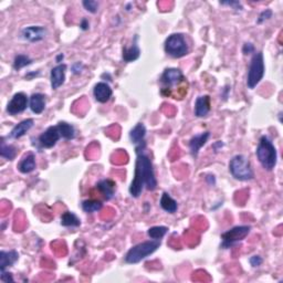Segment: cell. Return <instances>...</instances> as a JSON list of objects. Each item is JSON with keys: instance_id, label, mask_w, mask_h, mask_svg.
Returning <instances> with one entry per match:
<instances>
[{"instance_id": "obj_33", "label": "cell", "mask_w": 283, "mask_h": 283, "mask_svg": "<svg viewBox=\"0 0 283 283\" xmlns=\"http://www.w3.org/2000/svg\"><path fill=\"white\" fill-rule=\"evenodd\" d=\"M249 262L253 268H258L263 263V259H262V257H260V255L254 254L249 259Z\"/></svg>"}, {"instance_id": "obj_18", "label": "cell", "mask_w": 283, "mask_h": 283, "mask_svg": "<svg viewBox=\"0 0 283 283\" xmlns=\"http://www.w3.org/2000/svg\"><path fill=\"white\" fill-rule=\"evenodd\" d=\"M137 39H138V37L136 35V37L134 38V41L132 43V46L123 48L122 59L124 62H126V63L136 61L141 56V49H140V47H138Z\"/></svg>"}, {"instance_id": "obj_5", "label": "cell", "mask_w": 283, "mask_h": 283, "mask_svg": "<svg viewBox=\"0 0 283 283\" xmlns=\"http://www.w3.org/2000/svg\"><path fill=\"white\" fill-rule=\"evenodd\" d=\"M264 72H266V65H264L263 53L261 51L254 52L250 60L248 74H247V87L248 89L253 90L261 82Z\"/></svg>"}, {"instance_id": "obj_21", "label": "cell", "mask_w": 283, "mask_h": 283, "mask_svg": "<svg viewBox=\"0 0 283 283\" xmlns=\"http://www.w3.org/2000/svg\"><path fill=\"white\" fill-rule=\"evenodd\" d=\"M18 170L21 174H30L37 168V163H35V155L33 153H28V154L22 157V159L19 161L17 166Z\"/></svg>"}, {"instance_id": "obj_13", "label": "cell", "mask_w": 283, "mask_h": 283, "mask_svg": "<svg viewBox=\"0 0 283 283\" xmlns=\"http://www.w3.org/2000/svg\"><path fill=\"white\" fill-rule=\"evenodd\" d=\"M68 66L64 63L58 64L51 69L50 72V84L52 90H58L65 82V73Z\"/></svg>"}, {"instance_id": "obj_12", "label": "cell", "mask_w": 283, "mask_h": 283, "mask_svg": "<svg viewBox=\"0 0 283 283\" xmlns=\"http://www.w3.org/2000/svg\"><path fill=\"white\" fill-rule=\"evenodd\" d=\"M61 134L59 128H58V125H56V126L48 127L46 131L38 137V142L42 148H52L53 146L57 145V143L59 142Z\"/></svg>"}, {"instance_id": "obj_26", "label": "cell", "mask_w": 283, "mask_h": 283, "mask_svg": "<svg viewBox=\"0 0 283 283\" xmlns=\"http://www.w3.org/2000/svg\"><path fill=\"white\" fill-rule=\"evenodd\" d=\"M82 209L87 214H94L100 212L103 207V204L96 199H87L82 201Z\"/></svg>"}, {"instance_id": "obj_34", "label": "cell", "mask_w": 283, "mask_h": 283, "mask_svg": "<svg viewBox=\"0 0 283 283\" xmlns=\"http://www.w3.org/2000/svg\"><path fill=\"white\" fill-rule=\"evenodd\" d=\"M83 69H84V64L82 63V62H75V63H73L71 66L72 73L75 74V75H79V74L82 73Z\"/></svg>"}, {"instance_id": "obj_27", "label": "cell", "mask_w": 283, "mask_h": 283, "mask_svg": "<svg viewBox=\"0 0 283 283\" xmlns=\"http://www.w3.org/2000/svg\"><path fill=\"white\" fill-rule=\"evenodd\" d=\"M0 155L2 158H6L8 160H13L17 155V150L15 146L7 144L4 138L1 140V147H0Z\"/></svg>"}, {"instance_id": "obj_36", "label": "cell", "mask_w": 283, "mask_h": 283, "mask_svg": "<svg viewBox=\"0 0 283 283\" xmlns=\"http://www.w3.org/2000/svg\"><path fill=\"white\" fill-rule=\"evenodd\" d=\"M0 279H1V281L4 282V283H9V282L15 281V279H13V277H12L11 273L7 272L6 270L1 271V276H0Z\"/></svg>"}, {"instance_id": "obj_17", "label": "cell", "mask_w": 283, "mask_h": 283, "mask_svg": "<svg viewBox=\"0 0 283 283\" xmlns=\"http://www.w3.org/2000/svg\"><path fill=\"white\" fill-rule=\"evenodd\" d=\"M212 109L209 95H200L196 98L195 102V115L197 118H205L207 116Z\"/></svg>"}, {"instance_id": "obj_19", "label": "cell", "mask_w": 283, "mask_h": 283, "mask_svg": "<svg viewBox=\"0 0 283 283\" xmlns=\"http://www.w3.org/2000/svg\"><path fill=\"white\" fill-rule=\"evenodd\" d=\"M46 95L42 93H33L29 97V107L34 114H41L46 110Z\"/></svg>"}, {"instance_id": "obj_15", "label": "cell", "mask_w": 283, "mask_h": 283, "mask_svg": "<svg viewBox=\"0 0 283 283\" xmlns=\"http://www.w3.org/2000/svg\"><path fill=\"white\" fill-rule=\"evenodd\" d=\"M96 189L101 192V195L104 197L105 200H111L115 196L116 192V183L110 178L101 179L96 183Z\"/></svg>"}, {"instance_id": "obj_16", "label": "cell", "mask_w": 283, "mask_h": 283, "mask_svg": "<svg viewBox=\"0 0 283 283\" xmlns=\"http://www.w3.org/2000/svg\"><path fill=\"white\" fill-rule=\"evenodd\" d=\"M209 137H210L209 132H203L198 134V135H195L190 138L189 143H188V146H189L190 154L194 158L198 156L200 148L206 145V143L208 142Z\"/></svg>"}, {"instance_id": "obj_14", "label": "cell", "mask_w": 283, "mask_h": 283, "mask_svg": "<svg viewBox=\"0 0 283 283\" xmlns=\"http://www.w3.org/2000/svg\"><path fill=\"white\" fill-rule=\"evenodd\" d=\"M112 95H113V90L111 89L109 83L98 82L94 85L93 96L98 103L109 102Z\"/></svg>"}, {"instance_id": "obj_20", "label": "cell", "mask_w": 283, "mask_h": 283, "mask_svg": "<svg viewBox=\"0 0 283 283\" xmlns=\"http://www.w3.org/2000/svg\"><path fill=\"white\" fill-rule=\"evenodd\" d=\"M33 125H34V121L32 119H27V120L21 121L20 123L15 125V127L11 129L10 137L13 138V140H18V138L25 136L26 134L33 127Z\"/></svg>"}, {"instance_id": "obj_4", "label": "cell", "mask_w": 283, "mask_h": 283, "mask_svg": "<svg viewBox=\"0 0 283 283\" xmlns=\"http://www.w3.org/2000/svg\"><path fill=\"white\" fill-rule=\"evenodd\" d=\"M229 172L233 178L239 182H248L254 178L250 160L241 154L235 155L229 161Z\"/></svg>"}, {"instance_id": "obj_37", "label": "cell", "mask_w": 283, "mask_h": 283, "mask_svg": "<svg viewBox=\"0 0 283 283\" xmlns=\"http://www.w3.org/2000/svg\"><path fill=\"white\" fill-rule=\"evenodd\" d=\"M80 28L82 29L83 31L89 30V28H90V22H89V20L87 19V18H83V19L81 20V22H80Z\"/></svg>"}, {"instance_id": "obj_8", "label": "cell", "mask_w": 283, "mask_h": 283, "mask_svg": "<svg viewBox=\"0 0 283 283\" xmlns=\"http://www.w3.org/2000/svg\"><path fill=\"white\" fill-rule=\"evenodd\" d=\"M251 231L250 226H236L231 229H229L226 232L221 235V247L222 249L232 248L233 246L239 244L242 240L246 239V237L249 235Z\"/></svg>"}, {"instance_id": "obj_11", "label": "cell", "mask_w": 283, "mask_h": 283, "mask_svg": "<svg viewBox=\"0 0 283 283\" xmlns=\"http://www.w3.org/2000/svg\"><path fill=\"white\" fill-rule=\"evenodd\" d=\"M146 132V127L143 123H137L135 126L131 129V132H129V140L136 146V154H141V153H143V151L145 150Z\"/></svg>"}, {"instance_id": "obj_22", "label": "cell", "mask_w": 283, "mask_h": 283, "mask_svg": "<svg viewBox=\"0 0 283 283\" xmlns=\"http://www.w3.org/2000/svg\"><path fill=\"white\" fill-rule=\"evenodd\" d=\"M18 259H19V253L16 250L0 251V271L6 270L9 267H12L18 261Z\"/></svg>"}, {"instance_id": "obj_28", "label": "cell", "mask_w": 283, "mask_h": 283, "mask_svg": "<svg viewBox=\"0 0 283 283\" xmlns=\"http://www.w3.org/2000/svg\"><path fill=\"white\" fill-rule=\"evenodd\" d=\"M168 232V228L165 226H154L147 230V235L151 239L160 240L165 237L166 233Z\"/></svg>"}, {"instance_id": "obj_1", "label": "cell", "mask_w": 283, "mask_h": 283, "mask_svg": "<svg viewBox=\"0 0 283 283\" xmlns=\"http://www.w3.org/2000/svg\"><path fill=\"white\" fill-rule=\"evenodd\" d=\"M144 187L147 190H155L157 188V179L154 170V166L150 157L144 153L137 154L134 177L129 186V195L133 198H138L142 195Z\"/></svg>"}, {"instance_id": "obj_3", "label": "cell", "mask_w": 283, "mask_h": 283, "mask_svg": "<svg viewBox=\"0 0 283 283\" xmlns=\"http://www.w3.org/2000/svg\"><path fill=\"white\" fill-rule=\"evenodd\" d=\"M160 247V240H147L133 246L125 254V262L128 264L140 263L150 257Z\"/></svg>"}, {"instance_id": "obj_2", "label": "cell", "mask_w": 283, "mask_h": 283, "mask_svg": "<svg viewBox=\"0 0 283 283\" xmlns=\"http://www.w3.org/2000/svg\"><path fill=\"white\" fill-rule=\"evenodd\" d=\"M255 155L262 168L267 172H271L276 168L278 163V152L275 144L268 136L263 135L260 137Z\"/></svg>"}, {"instance_id": "obj_7", "label": "cell", "mask_w": 283, "mask_h": 283, "mask_svg": "<svg viewBox=\"0 0 283 283\" xmlns=\"http://www.w3.org/2000/svg\"><path fill=\"white\" fill-rule=\"evenodd\" d=\"M186 79L183 72L177 68H168L166 69L160 76L161 84V94L165 96H169L172 94L173 88L176 85H181L185 83Z\"/></svg>"}, {"instance_id": "obj_35", "label": "cell", "mask_w": 283, "mask_h": 283, "mask_svg": "<svg viewBox=\"0 0 283 283\" xmlns=\"http://www.w3.org/2000/svg\"><path fill=\"white\" fill-rule=\"evenodd\" d=\"M242 52H244L245 56H248L251 55V53H254L255 52V49L254 46L252 43H245L244 47H242Z\"/></svg>"}, {"instance_id": "obj_6", "label": "cell", "mask_w": 283, "mask_h": 283, "mask_svg": "<svg viewBox=\"0 0 283 283\" xmlns=\"http://www.w3.org/2000/svg\"><path fill=\"white\" fill-rule=\"evenodd\" d=\"M164 49L166 55L174 59L185 57L189 52V46H188L186 37L183 33H173L168 35L165 40Z\"/></svg>"}, {"instance_id": "obj_32", "label": "cell", "mask_w": 283, "mask_h": 283, "mask_svg": "<svg viewBox=\"0 0 283 283\" xmlns=\"http://www.w3.org/2000/svg\"><path fill=\"white\" fill-rule=\"evenodd\" d=\"M220 4H222V6H229L231 7L232 9H235L237 12H240L242 11V4L240 1H236V0H230V1H220Z\"/></svg>"}, {"instance_id": "obj_30", "label": "cell", "mask_w": 283, "mask_h": 283, "mask_svg": "<svg viewBox=\"0 0 283 283\" xmlns=\"http://www.w3.org/2000/svg\"><path fill=\"white\" fill-rule=\"evenodd\" d=\"M82 4L85 10L91 13H96L98 10V2L95 0H84Z\"/></svg>"}, {"instance_id": "obj_25", "label": "cell", "mask_w": 283, "mask_h": 283, "mask_svg": "<svg viewBox=\"0 0 283 283\" xmlns=\"http://www.w3.org/2000/svg\"><path fill=\"white\" fill-rule=\"evenodd\" d=\"M58 128H59L61 137L65 141H72L75 138L76 132L75 128L72 124L66 123V122H60L58 124Z\"/></svg>"}, {"instance_id": "obj_41", "label": "cell", "mask_w": 283, "mask_h": 283, "mask_svg": "<svg viewBox=\"0 0 283 283\" xmlns=\"http://www.w3.org/2000/svg\"><path fill=\"white\" fill-rule=\"evenodd\" d=\"M63 59H64L63 53H59V55H58V56H57V58H56V61H57L58 63H59V64H61V62L63 61Z\"/></svg>"}, {"instance_id": "obj_29", "label": "cell", "mask_w": 283, "mask_h": 283, "mask_svg": "<svg viewBox=\"0 0 283 283\" xmlns=\"http://www.w3.org/2000/svg\"><path fill=\"white\" fill-rule=\"evenodd\" d=\"M31 63H32V60H31L28 56L18 55L15 57V60H13V69L16 71H19L26 68V66L30 65Z\"/></svg>"}, {"instance_id": "obj_39", "label": "cell", "mask_w": 283, "mask_h": 283, "mask_svg": "<svg viewBox=\"0 0 283 283\" xmlns=\"http://www.w3.org/2000/svg\"><path fill=\"white\" fill-rule=\"evenodd\" d=\"M206 181L209 184V186H215L216 185V178L214 175H208L207 177H206Z\"/></svg>"}, {"instance_id": "obj_31", "label": "cell", "mask_w": 283, "mask_h": 283, "mask_svg": "<svg viewBox=\"0 0 283 283\" xmlns=\"http://www.w3.org/2000/svg\"><path fill=\"white\" fill-rule=\"evenodd\" d=\"M272 16H273V12H272L271 9H266V10H263V11L259 15L257 22H258L259 25H261V24H263V22H266V21H268L269 19H271Z\"/></svg>"}, {"instance_id": "obj_24", "label": "cell", "mask_w": 283, "mask_h": 283, "mask_svg": "<svg viewBox=\"0 0 283 283\" xmlns=\"http://www.w3.org/2000/svg\"><path fill=\"white\" fill-rule=\"evenodd\" d=\"M60 223L63 227H71L76 228L81 226V220L74 213L72 212H65L61 216V221Z\"/></svg>"}, {"instance_id": "obj_9", "label": "cell", "mask_w": 283, "mask_h": 283, "mask_svg": "<svg viewBox=\"0 0 283 283\" xmlns=\"http://www.w3.org/2000/svg\"><path fill=\"white\" fill-rule=\"evenodd\" d=\"M29 106V97L26 95L24 92H18L11 97V100L8 102L6 111L9 115L15 116L20 114L27 110Z\"/></svg>"}, {"instance_id": "obj_40", "label": "cell", "mask_w": 283, "mask_h": 283, "mask_svg": "<svg viewBox=\"0 0 283 283\" xmlns=\"http://www.w3.org/2000/svg\"><path fill=\"white\" fill-rule=\"evenodd\" d=\"M38 74H39V72H28V73L26 74V79L32 80L33 76H37Z\"/></svg>"}, {"instance_id": "obj_38", "label": "cell", "mask_w": 283, "mask_h": 283, "mask_svg": "<svg viewBox=\"0 0 283 283\" xmlns=\"http://www.w3.org/2000/svg\"><path fill=\"white\" fill-rule=\"evenodd\" d=\"M223 147V143L221 142V141H218V142H216L214 145H213V148H214V151L217 153V152H219L220 150H221V148Z\"/></svg>"}, {"instance_id": "obj_23", "label": "cell", "mask_w": 283, "mask_h": 283, "mask_svg": "<svg viewBox=\"0 0 283 283\" xmlns=\"http://www.w3.org/2000/svg\"><path fill=\"white\" fill-rule=\"evenodd\" d=\"M159 205H160L161 209L168 214H175V213H177V210H178L177 201L175 200L167 191H164L163 194H161Z\"/></svg>"}, {"instance_id": "obj_10", "label": "cell", "mask_w": 283, "mask_h": 283, "mask_svg": "<svg viewBox=\"0 0 283 283\" xmlns=\"http://www.w3.org/2000/svg\"><path fill=\"white\" fill-rule=\"evenodd\" d=\"M47 34H48V30L46 27H43V26L26 27V28L22 29L20 32L21 38L30 43L42 41L43 39H46Z\"/></svg>"}]
</instances>
